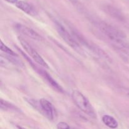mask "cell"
Masks as SVG:
<instances>
[{"label": "cell", "instance_id": "obj_12", "mask_svg": "<svg viewBox=\"0 0 129 129\" xmlns=\"http://www.w3.org/2000/svg\"><path fill=\"white\" fill-rule=\"evenodd\" d=\"M1 51L5 52V54H8L9 55H11V56H14V57H16V54L11 49H10V48L8 47L1 40Z\"/></svg>", "mask_w": 129, "mask_h": 129}, {"label": "cell", "instance_id": "obj_13", "mask_svg": "<svg viewBox=\"0 0 129 129\" xmlns=\"http://www.w3.org/2000/svg\"><path fill=\"white\" fill-rule=\"evenodd\" d=\"M69 1H70V2L77 9H78V10H79L81 11H83V8H83V5H82V4L81 3L80 1H79V0H69Z\"/></svg>", "mask_w": 129, "mask_h": 129}, {"label": "cell", "instance_id": "obj_10", "mask_svg": "<svg viewBox=\"0 0 129 129\" xmlns=\"http://www.w3.org/2000/svg\"><path fill=\"white\" fill-rule=\"evenodd\" d=\"M103 9L107 13H108L111 16H113L115 18L122 19V14L117 8H114L113 6H110V5H105Z\"/></svg>", "mask_w": 129, "mask_h": 129}, {"label": "cell", "instance_id": "obj_14", "mask_svg": "<svg viewBox=\"0 0 129 129\" xmlns=\"http://www.w3.org/2000/svg\"><path fill=\"white\" fill-rule=\"evenodd\" d=\"M57 129H70V127L69 125L66 122H59L57 125Z\"/></svg>", "mask_w": 129, "mask_h": 129}, {"label": "cell", "instance_id": "obj_2", "mask_svg": "<svg viewBox=\"0 0 129 129\" xmlns=\"http://www.w3.org/2000/svg\"><path fill=\"white\" fill-rule=\"evenodd\" d=\"M72 98L76 105L89 117L95 118L96 113L93 107L86 98L78 90L73 91Z\"/></svg>", "mask_w": 129, "mask_h": 129}, {"label": "cell", "instance_id": "obj_11", "mask_svg": "<svg viewBox=\"0 0 129 129\" xmlns=\"http://www.w3.org/2000/svg\"><path fill=\"white\" fill-rule=\"evenodd\" d=\"M1 109L2 110L7 111V110H13L16 111V110H18L17 108L13 105L11 104L9 102H6V101L3 100H1Z\"/></svg>", "mask_w": 129, "mask_h": 129}, {"label": "cell", "instance_id": "obj_9", "mask_svg": "<svg viewBox=\"0 0 129 129\" xmlns=\"http://www.w3.org/2000/svg\"><path fill=\"white\" fill-rule=\"evenodd\" d=\"M102 121L105 125L111 128H116L118 126V123L116 119L109 115H105L102 117Z\"/></svg>", "mask_w": 129, "mask_h": 129}, {"label": "cell", "instance_id": "obj_5", "mask_svg": "<svg viewBox=\"0 0 129 129\" xmlns=\"http://www.w3.org/2000/svg\"><path fill=\"white\" fill-rule=\"evenodd\" d=\"M15 28L20 33L26 35L28 37L34 39V40H41L42 39V37L37 32L34 31L33 29L30 28L28 27L25 25H22V24H16L15 25Z\"/></svg>", "mask_w": 129, "mask_h": 129}, {"label": "cell", "instance_id": "obj_6", "mask_svg": "<svg viewBox=\"0 0 129 129\" xmlns=\"http://www.w3.org/2000/svg\"><path fill=\"white\" fill-rule=\"evenodd\" d=\"M39 105L48 119L50 120L54 119V108L49 101L44 98L40 99L39 100Z\"/></svg>", "mask_w": 129, "mask_h": 129}, {"label": "cell", "instance_id": "obj_15", "mask_svg": "<svg viewBox=\"0 0 129 129\" xmlns=\"http://www.w3.org/2000/svg\"><path fill=\"white\" fill-rule=\"evenodd\" d=\"M120 91H121V93L122 94H124L125 96H127V98H129V89L128 88H121L120 89Z\"/></svg>", "mask_w": 129, "mask_h": 129}, {"label": "cell", "instance_id": "obj_3", "mask_svg": "<svg viewBox=\"0 0 129 129\" xmlns=\"http://www.w3.org/2000/svg\"><path fill=\"white\" fill-rule=\"evenodd\" d=\"M55 26L57 29V31L59 33L60 36L61 37L62 39L68 44L70 47H71L73 49L76 50L78 52L82 53V49L81 47V45L78 42V40L76 39L73 35H72L68 30H66L65 27L60 23L58 21H55Z\"/></svg>", "mask_w": 129, "mask_h": 129}, {"label": "cell", "instance_id": "obj_1", "mask_svg": "<svg viewBox=\"0 0 129 129\" xmlns=\"http://www.w3.org/2000/svg\"><path fill=\"white\" fill-rule=\"evenodd\" d=\"M95 25L100 31L113 43L116 49L127 44L124 33L115 26L102 21H96Z\"/></svg>", "mask_w": 129, "mask_h": 129}, {"label": "cell", "instance_id": "obj_8", "mask_svg": "<svg viewBox=\"0 0 129 129\" xmlns=\"http://www.w3.org/2000/svg\"><path fill=\"white\" fill-rule=\"evenodd\" d=\"M37 71H39L40 75L44 77V79H45V80L49 83V84H50V85L54 89H55V90L57 91L60 92V93H62L63 89L62 88V87L60 86L59 85V84H58V83H57V82L55 81L54 80L51 76H50V75L49 74V73H47V72L45 71H43L42 69H39V70Z\"/></svg>", "mask_w": 129, "mask_h": 129}, {"label": "cell", "instance_id": "obj_7", "mask_svg": "<svg viewBox=\"0 0 129 129\" xmlns=\"http://www.w3.org/2000/svg\"><path fill=\"white\" fill-rule=\"evenodd\" d=\"M16 7L25 12V13L28 14L29 15H31V16H35L37 15V11L34 6H31L27 2H25L23 1H18L16 4H15Z\"/></svg>", "mask_w": 129, "mask_h": 129}, {"label": "cell", "instance_id": "obj_4", "mask_svg": "<svg viewBox=\"0 0 129 129\" xmlns=\"http://www.w3.org/2000/svg\"><path fill=\"white\" fill-rule=\"evenodd\" d=\"M18 40L20 43L21 44V46L23 47L24 49H25V51L28 54V55L36 62L37 63L39 64V65L42 66L43 67H45L46 68H49L48 67L47 64L46 63V62L44 60L42 57L41 55L25 40V39H23L22 37H18Z\"/></svg>", "mask_w": 129, "mask_h": 129}, {"label": "cell", "instance_id": "obj_16", "mask_svg": "<svg viewBox=\"0 0 129 129\" xmlns=\"http://www.w3.org/2000/svg\"><path fill=\"white\" fill-rule=\"evenodd\" d=\"M6 2L9 3H11V4H16V3L18 1V0H5Z\"/></svg>", "mask_w": 129, "mask_h": 129}]
</instances>
